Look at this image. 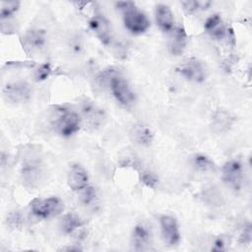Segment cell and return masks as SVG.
<instances>
[{
    "label": "cell",
    "instance_id": "cell-2",
    "mask_svg": "<svg viewBox=\"0 0 252 252\" xmlns=\"http://www.w3.org/2000/svg\"><path fill=\"white\" fill-rule=\"evenodd\" d=\"M103 80L106 81L109 89L116 100L125 107L131 106L135 101V94L128 83L112 69L104 74Z\"/></svg>",
    "mask_w": 252,
    "mask_h": 252
},
{
    "label": "cell",
    "instance_id": "cell-22",
    "mask_svg": "<svg viewBox=\"0 0 252 252\" xmlns=\"http://www.w3.org/2000/svg\"><path fill=\"white\" fill-rule=\"evenodd\" d=\"M181 5L188 14H192L199 10H206L211 5L210 1H182Z\"/></svg>",
    "mask_w": 252,
    "mask_h": 252
},
{
    "label": "cell",
    "instance_id": "cell-6",
    "mask_svg": "<svg viewBox=\"0 0 252 252\" xmlns=\"http://www.w3.org/2000/svg\"><path fill=\"white\" fill-rule=\"evenodd\" d=\"M124 27L133 34H141L150 28V21L146 14L139 10L136 5L123 12Z\"/></svg>",
    "mask_w": 252,
    "mask_h": 252
},
{
    "label": "cell",
    "instance_id": "cell-24",
    "mask_svg": "<svg viewBox=\"0 0 252 252\" xmlns=\"http://www.w3.org/2000/svg\"><path fill=\"white\" fill-rule=\"evenodd\" d=\"M141 182L144 183L147 187L155 189L158 184V178L154 172L145 170L141 173Z\"/></svg>",
    "mask_w": 252,
    "mask_h": 252
},
{
    "label": "cell",
    "instance_id": "cell-12",
    "mask_svg": "<svg viewBox=\"0 0 252 252\" xmlns=\"http://www.w3.org/2000/svg\"><path fill=\"white\" fill-rule=\"evenodd\" d=\"M22 40L26 51L28 53H34L43 48L46 41V35L42 30L32 29L25 32Z\"/></svg>",
    "mask_w": 252,
    "mask_h": 252
},
{
    "label": "cell",
    "instance_id": "cell-14",
    "mask_svg": "<svg viewBox=\"0 0 252 252\" xmlns=\"http://www.w3.org/2000/svg\"><path fill=\"white\" fill-rule=\"evenodd\" d=\"M187 44V34L183 27L179 26L174 28L170 32L169 39H168V49L169 52L174 56H180Z\"/></svg>",
    "mask_w": 252,
    "mask_h": 252
},
{
    "label": "cell",
    "instance_id": "cell-1",
    "mask_svg": "<svg viewBox=\"0 0 252 252\" xmlns=\"http://www.w3.org/2000/svg\"><path fill=\"white\" fill-rule=\"evenodd\" d=\"M51 122L55 131L62 137H70L76 134L82 125L80 114L62 105H57L52 110Z\"/></svg>",
    "mask_w": 252,
    "mask_h": 252
},
{
    "label": "cell",
    "instance_id": "cell-16",
    "mask_svg": "<svg viewBox=\"0 0 252 252\" xmlns=\"http://www.w3.org/2000/svg\"><path fill=\"white\" fill-rule=\"evenodd\" d=\"M131 140L140 146H149L153 142L154 133L152 129L143 123L134 124L129 132Z\"/></svg>",
    "mask_w": 252,
    "mask_h": 252
},
{
    "label": "cell",
    "instance_id": "cell-5",
    "mask_svg": "<svg viewBox=\"0 0 252 252\" xmlns=\"http://www.w3.org/2000/svg\"><path fill=\"white\" fill-rule=\"evenodd\" d=\"M243 165L238 159L227 160L221 167V179L223 183L233 191H239L243 184Z\"/></svg>",
    "mask_w": 252,
    "mask_h": 252
},
{
    "label": "cell",
    "instance_id": "cell-7",
    "mask_svg": "<svg viewBox=\"0 0 252 252\" xmlns=\"http://www.w3.org/2000/svg\"><path fill=\"white\" fill-rule=\"evenodd\" d=\"M176 73L187 81L202 83L206 80V69L204 64L197 58H189L175 68Z\"/></svg>",
    "mask_w": 252,
    "mask_h": 252
},
{
    "label": "cell",
    "instance_id": "cell-13",
    "mask_svg": "<svg viewBox=\"0 0 252 252\" xmlns=\"http://www.w3.org/2000/svg\"><path fill=\"white\" fill-rule=\"evenodd\" d=\"M132 246L136 251L149 250L152 245V233L143 223L137 224L132 232Z\"/></svg>",
    "mask_w": 252,
    "mask_h": 252
},
{
    "label": "cell",
    "instance_id": "cell-26",
    "mask_svg": "<svg viewBox=\"0 0 252 252\" xmlns=\"http://www.w3.org/2000/svg\"><path fill=\"white\" fill-rule=\"evenodd\" d=\"M251 236H252V231H251V225L250 223H247L246 225H244L241 233H240V237H239V242L242 244H247L250 243L251 241Z\"/></svg>",
    "mask_w": 252,
    "mask_h": 252
},
{
    "label": "cell",
    "instance_id": "cell-21",
    "mask_svg": "<svg viewBox=\"0 0 252 252\" xmlns=\"http://www.w3.org/2000/svg\"><path fill=\"white\" fill-rule=\"evenodd\" d=\"M20 8V2L18 1H8L2 2L1 4V25H6L14 18V15Z\"/></svg>",
    "mask_w": 252,
    "mask_h": 252
},
{
    "label": "cell",
    "instance_id": "cell-9",
    "mask_svg": "<svg viewBox=\"0 0 252 252\" xmlns=\"http://www.w3.org/2000/svg\"><path fill=\"white\" fill-rule=\"evenodd\" d=\"M159 225L164 243L168 246L176 245L180 240V231L177 220L172 216L162 215L159 218Z\"/></svg>",
    "mask_w": 252,
    "mask_h": 252
},
{
    "label": "cell",
    "instance_id": "cell-18",
    "mask_svg": "<svg viewBox=\"0 0 252 252\" xmlns=\"http://www.w3.org/2000/svg\"><path fill=\"white\" fill-rule=\"evenodd\" d=\"M233 116L224 109H218L212 117V128L217 133L228 131L233 124Z\"/></svg>",
    "mask_w": 252,
    "mask_h": 252
},
{
    "label": "cell",
    "instance_id": "cell-11",
    "mask_svg": "<svg viewBox=\"0 0 252 252\" xmlns=\"http://www.w3.org/2000/svg\"><path fill=\"white\" fill-rule=\"evenodd\" d=\"M67 183L71 190L82 191L88 186L89 175L87 170L79 163H73L67 173Z\"/></svg>",
    "mask_w": 252,
    "mask_h": 252
},
{
    "label": "cell",
    "instance_id": "cell-19",
    "mask_svg": "<svg viewBox=\"0 0 252 252\" xmlns=\"http://www.w3.org/2000/svg\"><path fill=\"white\" fill-rule=\"evenodd\" d=\"M83 226V220L74 213L64 215L60 220V228L65 234H71Z\"/></svg>",
    "mask_w": 252,
    "mask_h": 252
},
{
    "label": "cell",
    "instance_id": "cell-27",
    "mask_svg": "<svg viewBox=\"0 0 252 252\" xmlns=\"http://www.w3.org/2000/svg\"><path fill=\"white\" fill-rule=\"evenodd\" d=\"M226 249V241L223 236H219L214 241V245L212 247L213 251H224Z\"/></svg>",
    "mask_w": 252,
    "mask_h": 252
},
{
    "label": "cell",
    "instance_id": "cell-4",
    "mask_svg": "<svg viewBox=\"0 0 252 252\" xmlns=\"http://www.w3.org/2000/svg\"><path fill=\"white\" fill-rule=\"evenodd\" d=\"M79 114L81 116L82 122H84L88 127L92 129L100 127L106 118L105 111L94 101L89 98H85L81 101Z\"/></svg>",
    "mask_w": 252,
    "mask_h": 252
},
{
    "label": "cell",
    "instance_id": "cell-23",
    "mask_svg": "<svg viewBox=\"0 0 252 252\" xmlns=\"http://www.w3.org/2000/svg\"><path fill=\"white\" fill-rule=\"evenodd\" d=\"M51 74H52L51 65L49 63H44V64H41L34 71L33 78L36 82H42V81H45L47 78H49Z\"/></svg>",
    "mask_w": 252,
    "mask_h": 252
},
{
    "label": "cell",
    "instance_id": "cell-3",
    "mask_svg": "<svg viewBox=\"0 0 252 252\" xmlns=\"http://www.w3.org/2000/svg\"><path fill=\"white\" fill-rule=\"evenodd\" d=\"M31 212L39 219H50L60 215L64 210V204L58 197L45 199L34 198L30 203Z\"/></svg>",
    "mask_w": 252,
    "mask_h": 252
},
{
    "label": "cell",
    "instance_id": "cell-20",
    "mask_svg": "<svg viewBox=\"0 0 252 252\" xmlns=\"http://www.w3.org/2000/svg\"><path fill=\"white\" fill-rule=\"evenodd\" d=\"M191 164L195 169L201 172H212L217 168L213 159L204 154L194 155L191 159Z\"/></svg>",
    "mask_w": 252,
    "mask_h": 252
},
{
    "label": "cell",
    "instance_id": "cell-8",
    "mask_svg": "<svg viewBox=\"0 0 252 252\" xmlns=\"http://www.w3.org/2000/svg\"><path fill=\"white\" fill-rule=\"evenodd\" d=\"M32 94L31 86L24 81L8 83L3 89L4 97L13 103H22L27 101Z\"/></svg>",
    "mask_w": 252,
    "mask_h": 252
},
{
    "label": "cell",
    "instance_id": "cell-15",
    "mask_svg": "<svg viewBox=\"0 0 252 252\" xmlns=\"http://www.w3.org/2000/svg\"><path fill=\"white\" fill-rule=\"evenodd\" d=\"M156 22L163 32H170L174 27V16L171 9L165 4H158L155 10Z\"/></svg>",
    "mask_w": 252,
    "mask_h": 252
},
{
    "label": "cell",
    "instance_id": "cell-25",
    "mask_svg": "<svg viewBox=\"0 0 252 252\" xmlns=\"http://www.w3.org/2000/svg\"><path fill=\"white\" fill-rule=\"evenodd\" d=\"M95 196H96L95 190L93 187H91V186H87L86 188H84L82 190L81 201L85 205H90L92 202L94 201Z\"/></svg>",
    "mask_w": 252,
    "mask_h": 252
},
{
    "label": "cell",
    "instance_id": "cell-10",
    "mask_svg": "<svg viewBox=\"0 0 252 252\" xmlns=\"http://www.w3.org/2000/svg\"><path fill=\"white\" fill-rule=\"evenodd\" d=\"M89 26L94 34L103 44H108L111 41V27L108 20L103 15H94L89 21Z\"/></svg>",
    "mask_w": 252,
    "mask_h": 252
},
{
    "label": "cell",
    "instance_id": "cell-17",
    "mask_svg": "<svg viewBox=\"0 0 252 252\" xmlns=\"http://www.w3.org/2000/svg\"><path fill=\"white\" fill-rule=\"evenodd\" d=\"M204 30L216 39H222L226 34V28L220 14L211 15L204 23Z\"/></svg>",
    "mask_w": 252,
    "mask_h": 252
}]
</instances>
